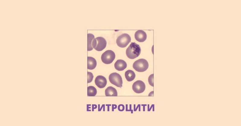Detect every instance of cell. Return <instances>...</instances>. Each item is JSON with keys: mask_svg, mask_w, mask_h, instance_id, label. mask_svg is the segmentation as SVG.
<instances>
[{"mask_svg": "<svg viewBox=\"0 0 241 126\" xmlns=\"http://www.w3.org/2000/svg\"><path fill=\"white\" fill-rule=\"evenodd\" d=\"M145 85L142 81L138 80L135 82L132 85V90L138 94L142 93L145 91Z\"/></svg>", "mask_w": 241, "mask_h": 126, "instance_id": "cell-7", "label": "cell"}, {"mask_svg": "<svg viewBox=\"0 0 241 126\" xmlns=\"http://www.w3.org/2000/svg\"><path fill=\"white\" fill-rule=\"evenodd\" d=\"M154 74H152L150 75L148 78V81H149V85L153 87H154Z\"/></svg>", "mask_w": 241, "mask_h": 126, "instance_id": "cell-17", "label": "cell"}, {"mask_svg": "<svg viewBox=\"0 0 241 126\" xmlns=\"http://www.w3.org/2000/svg\"><path fill=\"white\" fill-rule=\"evenodd\" d=\"M105 94L106 96H117L118 95L116 90L112 87H108L105 90Z\"/></svg>", "mask_w": 241, "mask_h": 126, "instance_id": "cell-12", "label": "cell"}, {"mask_svg": "<svg viewBox=\"0 0 241 126\" xmlns=\"http://www.w3.org/2000/svg\"><path fill=\"white\" fill-rule=\"evenodd\" d=\"M149 63L145 59H141L135 61L133 64L134 69L138 72L146 71L149 68Z\"/></svg>", "mask_w": 241, "mask_h": 126, "instance_id": "cell-2", "label": "cell"}, {"mask_svg": "<svg viewBox=\"0 0 241 126\" xmlns=\"http://www.w3.org/2000/svg\"><path fill=\"white\" fill-rule=\"evenodd\" d=\"M154 96V91H152L149 94V96Z\"/></svg>", "mask_w": 241, "mask_h": 126, "instance_id": "cell-19", "label": "cell"}, {"mask_svg": "<svg viewBox=\"0 0 241 126\" xmlns=\"http://www.w3.org/2000/svg\"><path fill=\"white\" fill-rule=\"evenodd\" d=\"M131 41V37L127 34H123L117 38L116 43L119 47L124 48L128 45Z\"/></svg>", "mask_w": 241, "mask_h": 126, "instance_id": "cell-5", "label": "cell"}, {"mask_svg": "<svg viewBox=\"0 0 241 126\" xmlns=\"http://www.w3.org/2000/svg\"><path fill=\"white\" fill-rule=\"evenodd\" d=\"M95 83L98 88H105L106 85L107 81L105 77L99 75L97 76L95 79Z\"/></svg>", "mask_w": 241, "mask_h": 126, "instance_id": "cell-8", "label": "cell"}, {"mask_svg": "<svg viewBox=\"0 0 241 126\" xmlns=\"http://www.w3.org/2000/svg\"><path fill=\"white\" fill-rule=\"evenodd\" d=\"M127 64L122 60H118L114 64V67L116 69L119 71L124 70L127 67Z\"/></svg>", "mask_w": 241, "mask_h": 126, "instance_id": "cell-10", "label": "cell"}, {"mask_svg": "<svg viewBox=\"0 0 241 126\" xmlns=\"http://www.w3.org/2000/svg\"><path fill=\"white\" fill-rule=\"evenodd\" d=\"M87 68L88 69L93 70L96 67L97 62L96 60L92 57H87Z\"/></svg>", "mask_w": 241, "mask_h": 126, "instance_id": "cell-11", "label": "cell"}, {"mask_svg": "<svg viewBox=\"0 0 241 126\" xmlns=\"http://www.w3.org/2000/svg\"><path fill=\"white\" fill-rule=\"evenodd\" d=\"M135 38L139 42H143L147 38V34L144 31L139 30L135 33Z\"/></svg>", "mask_w": 241, "mask_h": 126, "instance_id": "cell-9", "label": "cell"}, {"mask_svg": "<svg viewBox=\"0 0 241 126\" xmlns=\"http://www.w3.org/2000/svg\"><path fill=\"white\" fill-rule=\"evenodd\" d=\"M119 111H123L125 109V106L123 105H120L119 106L118 108Z\"/></svg>", "mask_w": 241, "mask_h": 126, "instance_id": "cell-18", "label": "cell"}, {"mask_svg": "<svg viewBox=\"0 0 241 126\" xmlns=\"http://www.w3.org/2000/svg\"><path fill=\"white\" fill-rule=\"evenodd\" d=\"M141 51L140 45L135 43H132L127 48L126 54L128 58L133 59L140 56Z\"/></svg>", "mask_w": 241, "mask_h": 126, "instance_id": "cell-1", "label": "cell"}, {"mask_svg": "<svg viewBox=\"0 0 241 126\" xmlns=\"http://www.w3.org/2000/svg\"><path fill=\"white\" fill-rule=\"evenodd\" d=\"M107 45V41L103 37H99L94 38L93 41L92 46L95 50L98 51H101L106 48Z\"/></svg>", "mask_w": 241, "mask_h": 126, "instance_id": "cell-3", "label": "cell"}, {"mask_svg": "<svg viewBox=\"0 0 241 126\" xmlns=\"http://www.w3.org/2000/svg\"><path fill=\"white\" fill-rule=\"evenodd\" d=\"M125 76L128 81H131L135 78L136 75L133 71L128 70L125 72Z\"/></svg>", "mask_w": 241, "mask_h": 126, "instance_id": "cell-13", "label": "cell"}, {"mask_svg": "<svg viewBox=\"0 0 241 126\" xmlns=\"http://www.w3.org/2000/svg\"><path fill=\"white\" fill-rule=\"evenodd\" d=\"M88 36V48L87 51H90L93 49V48L92 47V44L93 41L95 38L94 35L91 34H88L87 35Z\"/></svg>", "mask_w": 241, "mask_h": 126, "instance_id": "cell-14", "label": "cell"}, {"mask_svg": "<svg viewBox=\"0 0 241 126\" xmlns=\"http://www.w3.org/2000/svg\"><path fill=\"white\" fill-rule=\"evenodd\" d=\"M109 79L110 82L117 87H122L123 81L120 75L118 73L113 72L109 75Z\"/></svg>", "mask_w": 241, "mask_h": 126, "instance_id": "cell-6", "label": "cell"}, {"mask_svg": "<svg viewBox=\"0 0 241 126\" xmlns=\"http://www.w3.org/2000/svg\"><path fill=\"white\" fill-rule=\"evenodd\" d=\"M97 94V90L93 86H89L87 88V96L88 97H94Z\"/></svg>", "mask_w": 241, "mask_h": 126, "instance_id": "cell-15", "label": "cell"}, {"mask_svg": "<svg viewBox=\"0 0 241 126\" xmlns=\"http://www.w3.org/2000/svg\"><path fill=\"white\" fill-rule=\"evenodd\" d=\"M116 58V54L112 50H108L104 52L102 55L101 59L103 63L110 64L113 62Z\"/></svg>", "mask_w": 241, "mask_h": 126, "instance_id": "cell-4", "label": "cell"}, {"mask_svg": "<svg viewBox=\"0 0 241 126\" xmlns=\"http://www.w3.org/2000/svg\"><path fill=\"white\" fill-rule=\"evenodd\" d=\"M87 74V83H89L92 82V81H93V79L94 76L93 74L91 72H88Z\"/></svg>", "mask_w": 241, "mask_h": 126, "instance_id": "cell-16", "label": "cell"}]
</instances>
